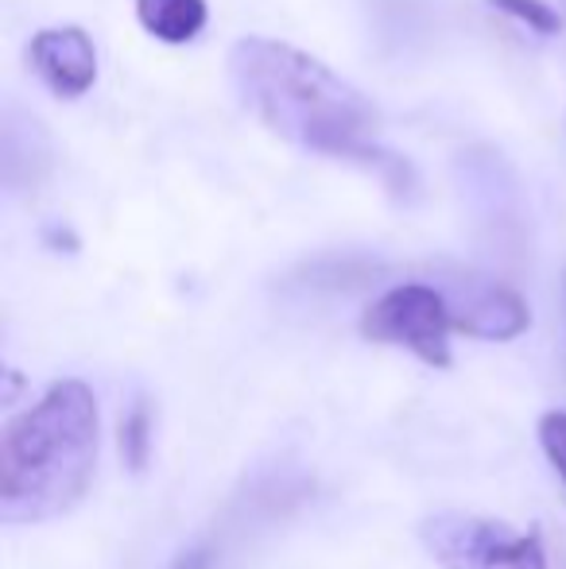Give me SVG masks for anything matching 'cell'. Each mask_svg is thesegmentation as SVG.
I'll list each match as a JSON object with an SVG mask.
<instances>
[{"label":"cell","instance_id":"cell-5","mask_svg":"<svg viewBox=\"0 0 566 569\" xmlns=\"http://www.w3.org/2000/svg\"><path fill=\"white\" fill-rule=\"evenodd\" d=\"M454 330L481 341H513L532 326V310L513 287L485 276H454L443 287Z\"/></svg>","mask_w":566,"mask_h":569},{"label":"cell","instance_id":"cell-6","mask_svg":"<svg viewBox=\"0 0 566 569\" xmlns=\"http://www.w3.org/2000/svg\"><path fill=\"white\" fill-rule=\"evenodd\" d=\"M28 62L36 78L62 101H78L98 82V47L78 23L39 28L28 43Z\"/></svg>","mask_w":566,"mask_h":569},{"label":"cell","instance_id":"cell-9","mask_svg":"<svg viewBox=\"0 0 566 569\" xmlns=\"http://www.w3.org/2000/svg\"><path fill=\"white\" fill-rule=\"evenodd\" d=\"M121 453L132 469H143L151 453V411L148 403H137L121 422Z\"/></svg>","mask_w":566,"mask_h":569},{"label":"cell","instance_id":"cell-8","mask_svg":"<svg viewBox=\"0 0 566 569\" xmlns=\"http://www.w3.org/2000/svg\"><path fill=\"white\" fill-rule=\"evenodd\" d=\"M485 4L493 8V12L508 16V20L524 23L528 31H536V36L552 39L563 31V16L555 12L547 0H485Z\"/></svg>","mask_w":566,"mask_h":569},{"label":"cell","instance_id":"cell-1","mask_svg":"<svg viewBox=\"0 0 566 569\" xmlns=\"http://www.w3.org/2000/svg\"><path fill=\"white\" fill-rule=\"evenodd\" d=\"M229 82L272 136L330 159H377L380 113L349 78L272 36H245L226 54Z\"/></svg>","mask_w":566,"mask_h":569},{"label":"cell","instance_id":"cell-10","mask_svg":"<svg viewBox=\"0 0 566 569\" xmlns=\"http://www.w3.org/2000/svg\"><path fill=\"white\" fill-rule=\"evenodd\" d=\"M539 446H544L552 469L559 472L563 488H566V411H547L539 419Z\"/></svg>","mask_w":566,"mask_h":569},{"label":"cell","instance_id":"cell-4","mask_svg":"<svg viewBox=\"0 0 566 569\" xmlns=\"http://www.w3.org/2000/svg\"><path fill=\"white\" fill-rule=\"evenodd\" d=\"M424 547L443 569H547V550L536 531L520 535L497 519L481 516H430Z\"/></svg>","mask_w":566,"mask_h":569},{"label":"cell","instance_id":"cell-3","mask_svg":"<svg viewBox=\"0 0 566 569\" xmlns=\"http://www.w3.org/2000/svg\"><path fill=\"white\" fill-rule=\"evenodd\" d=\"M450 333H458L450 318V302H446L443 287L430 283L388 287L361 315L365 341L408 349L430 368L450 365Z\"/></svg>","mask_w":566,"mask_h":569},{"label":"cell","instance_id":"cell-11","mask_svg":"<svg viewBox=\"0 0 566 569\" xmlns=\"http://www.w3.org/2000/svg\"><path fill=\"white\" fill-rule=\"evenodd\" d=\"M210 562H214V550L210 547H195V550H187V555L175 558L171 569H210Z\"/></svg>","mask_w":566,"mask_h":569},{"label":"cell","instance_id":"cell-7","mask_svg":"<svg viewBox=\"0 0 566 569\" xmlns=\"http://www.w3.org/2000/svg\"><path fill=\"white\" fill-rule=\"evenodd\" d=\"M137 20L151 39L179 47L202 36L210 8L206 0H137Z\"/></svg>","mask_w":566,"mask_h":569},{"label":"cell","instance_id":"cell-2","mask_svg":"<svg viewBox=\"0 0 566 569\" xmlns=\"http://www.w3.org/2000/svg\"><path fill=\"white\" fill-rule=\"evenodd\" d=\"M101 419L90 383L59 380L0 438V516L43 523L67 516L98 469Z\"/></svg>","mask_w":566,"mask_h":569}]
</instances>
